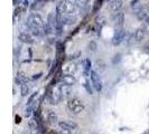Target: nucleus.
<instances>
[{
  "instance_id": "nucleus-1",
  "label": "nucleus",
  "mask_w": 149,
  "mask_h": 134,
  "mask_svg": "<svg viewBox=\"0 0 149 134\" xmlns=\"http://www.w3.org/2000/svg\"><path fill=\"white\" fill-rule=\"evenodd\" d=\"M26 23L28 25L29 30L35 35V36H42L45 34V26L46 22L42 18V16L38 14H30L27 18Z\"/></svg>"
},
{
  "instance_id": "nucleus-2",
  "label": "nucleus",
  "mask_w": 149,
  "mask_h": 134,
  "mask_svg": "<svg viewBox=\"0 0 149 134\" xmlns=\"http://www.w3.org/2000/svg\"><path fill=\"white\" fill-rule=\"evenodd\" d=\"M62 97H63V88H62L61 84L53 85L52 87H49L46 92V98L52 105L58 104Z\"/></svg>"
},
{
  "instance_id": "nucleus-3",
  "label": "nucleus",
  "mask_w": 149,
  "mask_h": 134,
  "mask_svg": "<svg viewBox=\"0 0 149 134\" xmlns=\"http://www.w3.org/2000/svg\"><path fill=\"white\" fill-rule=\"evenodd\" d=\"M67 108L73 114H80L85 110V104L83 103L82 99L75 97V98H71L67 102Z\"/></svg>"
},
{
  "instance_id": "nucleus-4",
  "label": "nucleus",
  "mask_w": 149,
  "mask_h": 134,
  "mask_svg": "<svg viewBox=\"0 0 149 134\" xmlns=\"http://www.w3.org/2000/svg\"><path fill=\"white\" fill-rule=\"evenodd\" d=\"M60 126L61 134H76L79 127L73 122H66V121H62L58 123Z\"/></svg>"
},
{
  "instance_id": "nucleus-5",
  "label": "nucleus",
  "mask_w": 149,
  "mask_h": 134,
  "mask_svg": "<svg viewBox=\"0 0 149 134\" xmlns=\"http://www.w3.org/2000/svg\"><path fill=\"white\" fill-rule=\"evenodd\" d=\"M126 35H127V31L125 29H122V28H117L114 35H113V38H112V44L114 45V46L120 45L125 40Z\"/></svg>"
},
{
  "instance_id": "nucleus-6",
  "label": "nucleus",
  "mask_w": 149,
  "mask_h": 134,
  "mask_svg": "<svg viewBox=\"0 0 149 134\" xmlns=\"http://www.w3.org/2000/svg\"><path fill=\"white\" fill-rule=\"evenodd\" d=\"M90 78H91V82H92V85H93V87L95 90L97 92H100L101 89H102V79H101V77L99 76L95 70H91V74H90Z\"/></svg>"
},
{
  "instance_id": "nucleus-7",
  "label": "nucleus",
  "mask_w": 149,
  "mask_h": 134,
  "mask_svg": "<svg viewBox=\"0 0 149 134\" xmlns=\"http://www.w3.org/2000/svg\"><path fill=\"white\" fill-rule=\"evenodd\" d=\"M61 82L63 83L64 85H67V86H72L76 83V78H75L73 74H64L60 77Z\"/></svg>"
},
{
  "instance_id": "nucleus-8",
  "label": "nucleus",
  "mask_w": 149,
  "mask_h": 134,
  "mask_svg": "<svg viewBox=\"0 0 149 134\" xmlns=\"http://www.w3.org/2000/svg\"><path fill=\"white\" fill-rule=\"evenodd\" d=\"M146 34H147V28L145 26L139 27L138 29L136 30V32H134V40L136 41H141V40H143V38L146 37Z\"/></svg>"
},
{
  "instance_id": "nucleus-9",
  "label": "nucleus",
  "mask_w": 149,
  "mask_h": 134,
  "mask_svg": "<svg viewBox=\"0 0 149 134\" xmlns=\"http://www.w3.org/2000/svg\"><path fill=\"white\" fill-rule=\"evenodd\" d=\"M18 39L22 43H26V44H33L34 43V38L31 37L27 31H20L18 34Z\"/></svg>"
},
{
  "instance_id": "nucleus-10",
  "label": "nucleus",
  "mask_w": 149,
  "mask_h": 134,
  "mask_svg": "<svg viewBox=\"0 0 149 134\" xmlns=\"http://www.w3.org/2000/svg\"><path fill=\"white\" fill-rule=\"evenodd\" d=\"M148 14H149V6H147V7H141L140 9H138L136 15H137L139 20H146V18L148 17Z\"/></svg>"
},
{
  "instance_id": "nucleus-11",
  "label": "nucleus",
  "mask_w": 149,
  "mask_h": 134,
  "mask_svg": "<svg viewBox=\"0 0 149 134\" xmlns=\"http://www.w3.org/2000/svg\"><path fill=\"white\" fill-rule=\"evenodd\" d=\"M123 0H111L110 1V9L113 12H119V10L122 8Z\"/></svg>"
},
{
  "instance_id": "nucleus-12",
  "label": "nucleus",
  "mask_w": 149,
  "mask_h": 134,
  "mask_svg": "<svg viewBox=\"0 0 149 134\" xmlns=\"http://www.w3.org/2000/svg\"><path fill=\"white\" fill-rule=\"evenodd\" d=\"M123 22H125V15H123V12L116 14V16H114V25H116V27L117 28H121Z\"/></svg>"
},
{
  "instance_id": "nucleus-13",
  "label": "nucleus",
  "mask_w": 149,
  "mask_h": 134,
  "mask_svg": "<svg viewBox=\"0 0 149 134\" xmlns=\"http://www.w3.org/2000/svg\"><path fill=\"white\" fill-rule=\"evenodd\" d=\"M47 119L51 124H56L58 122V116L54 111H48L47 112Z\"/></svg>"
},
{
  "instance_id": "nucleus-14",
  "label": "nucleus",
  "mask_w": 149,
  "mask_h": 134,
  "mask_svg": "<svg viewBox=\"0 0 149 134\" xmlns=\"http://www.w3.org/2000/svg\"><path fill=\"white\" fill-rule=\"evenodd\" d=\"M16 82L18 83L19 85H22V84L28 83V78H27L26 75L22 74V73H17V75H16Z\"/></svg>"
},
{
  "instance_id": "nucleus-15",
  "label": "nucleus",
  "mask_w": 149,
  "mask_h": 134,
  "mask_svg": "<svg viewBox=\"0 0 149 134\" xmlns=\"http://www.w3.org/2000/svg\"><path fill=\"white\" fill-rule=\"evenodd\" d=\"M83 69H84V74L90 76L92 69H91V60L88 59V58L83 61Z\"/></svg>"
},
{
  "instance_id": "nucleus-16",
  "label": "nucleus",
  "mask_w": 149,
  "mask_h": 134,
  "mask_svg": "<svg viewBox=\"0 0 149 134\" xmlns=\"http://www.w3.org/2000/svg\"><path fill=\"white\" fill-rule=\"evenodd\" d=\"M29 89L30 87L29 85H28V83L20 85V94H22V96H27L28 93H29Z\"/></svg>"
},
{
  "instance_id": "nucleus-17",
  "label": "nucleus",
  "mask_w": 149,
  "mask_h": 134,
  "mask_svg": "<svg viewBox=\"0 0 149 134\" xmlns=\"http://www.w3.org/2000/svg\"><path fill=\"white\" fill-rule=\"evenodd\" d=\"M38 92H35V93H33L31 95L29 96L28 98V101H27V106H29V105H34L36 103V98L38 97Z\"/></svg>"
},
{
  "instance_id": "nucleus-18",
  "label": "nucleus",
  "mask_w": 149,
  "mask_h": 134,
  "mask_svg": "<svg viewBox=\"0 0 149 134\" xmlns=\"http://www.w3.org/2000/svg\"><path fill=\"white\" fill-rule=\"evenodd\" d=\"M34 110H35V104L27 106V108H26V111H25V116H26V117H29Z\"/></svg>"
},
{
  "instance_id": "nucleus-19",
  "label": "nucleus",
  "mask_w": 149,
  "mask_h": 134,
  "mask_svg": "<svg viewBox=\"0 0 149 134\" xmlns=\"http://www.w3.org/2000/svg\"><path fill=\"white\" fill-rule=\"evenodd\" d=\"M22 10H24V9H22V7H18V8H16V10H15V14H14V18H15V19H16V17H17V16H20V15H22V14H20V12H22Z\"/></svg>"
},
{
  "instance_id": "nucleus-20",
  "label": "nucleus",
  "mask_w": 149,
  "mask_h": 134,
  "mask_svg": "<svg viewBox=\"0 0 149 134\" xmlns=\"http://www.w3.org/2000/svg\"><path fill=\"white\" fill-rule=\"evenodd\" d=\"M40 76H42V73H38V74L33 75V77H31V79H33V81H35V79H38V78H39Z\"/></svg>"
},
{
  "instance_id": "nucleus-21",
  "label": "nucleus",
  "mask_w": 149,
  "mask_h": 134,
  "mask_svg": "<svg viewBox=\"0 0 149 134\" xmlns=\"http://www.w3.org/2000/svg\"><path fill=\"white\" fill-rule=\"evenodd\" d=\"M16 123H17V124L20 123V117H19V116H16Z\"/></svg>"
},
{
  "instance_id": "nucleus-22",
  "label": "nucleus",
  "mask_w": 149,
  "mask_h": 134,
  "mask_svg": "<svg viewBox=\"0 0 149 134\" xmlns=\"http://www.w3.org/2000/svg\"><path fill=\"white\" fill-rule=\"evenodd\" d=\"M146 22H147V23H148V25H149V14H148V17L146 18Z\"/></svg>"
},
{
  "instance_id": "nucleus-23",
  "label": "nucleus",
  "mask_w": 149,
  "mask_h": 134,
  "mask_svg": "<svg viewBox=\"0 0 149 134\" xmlns=\"http://www.w3.org/2000/svg\"><path fill=\"white\" fill-rule=\"evenodd\" d=\"M49 134H57V133H56V132H54V131H51V132H49Z\"/></svg>"
},
{
  "instance_id": "nucleus-24",
  "label": "nucleus",
  "mask_w": 149,
  "mask_h": 134,
  "mask_svg": "<svg viewBox=\"0 0 149 134\" xmlns=\"http://www.w3.org/2000/svg\"><path fill=\"white\" fill-rule=\"evenodd\" d=\"M68 1H72V2H74V3H75V2L77 1V0H68Z\"/></svg>"
},
{
  "instance_id": "nucleus-25",
  "label": "nucleus",
  "mask_w": 149,
  "mask_h": 134,
  "mask_svg": "<svg viewBox=\"0 0 149 134\" xmlns=\"http://www.w3.org/2000/svg\"><path fill=\"white\" fill-rule=\"evenodd\" d=\"M22 134H28V133H22Z\"/></svg>"
}]
</instances>
